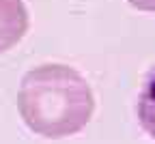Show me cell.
<instances>
[{"label": "cell", "mask_w": 155, "mask_h": 144, "mask_svg": "<svg viewBox=\"0 0 155 144\" xmlns=\"http://www.w3.org/2000/svg\"><path fill=\"white\" fill-rule=\"evenodd\" d=\"M127 2L134 9H138V11H151V13H155V0H127Z\"/></svg>", "instance_id": "obj_4"}, {"label": "cell", "mask_w": 155, "mask_h": 144, "mask_svg": "<svg viewBox=\"0 0 155 144\" xmlns=\"http://www.w3.org/2000/svg\"><path fill=\"white\" fill-rule=\"evenodd\" d=\"M17 112L32 133L61 140L91 123L95 95L78 69L45 63L24 73L17 88Z\"/></svg>", "instance_id": "obj_1"}, {"label": "cell", "mask_w": 155, "mask_h": 144, "mask_svg": "<svg viewBox=\"0 0 155 144\" xmlns=\"http://www.w3.org/2000/svg\"><path fill=\"white\" fill-rule=\"evenodd\" d=\"M30 15L24 0H0V54L15 47L28 32Z\"/></svg>", "instance_id": "obj_2"}, {"label": "cell", "mask_w": 155, "mask_h": 144, "mask_svg": "<svg viewBox=\"0 0 155 144\" xmlns=\"http://www.w3.org/2000/svg\"><path fill=\"white\" fill-rule=\"evenodd\" d=\"M136 114H138L142 129L155 142V63L151 65V69L147 71V75L142 80L138 103H136Z\"/></svg>", "instance_id": "obj_3"}]
</instances>
